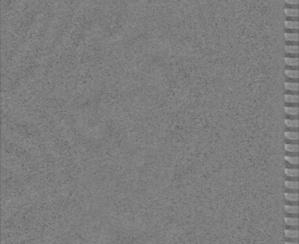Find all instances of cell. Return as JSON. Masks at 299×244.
Returning a JSON list of instances; mask_svg holds the SVG:
<instances>
[{
  "instance_id": "8fae6325",
  "label": "cell",
  "mask_w": 299,
  "mask_h": 244,
  "mask_svg": "<svg viewBox=\"0 0 299 244\" xmlns=\"http://www.w3.org/2000/svg\"><path fill=\"white\" fill-rule=\"evenodd\" d=\"M284 196L289 201H298V193H284Z\"/></svg>"
},
{
  "instance_id": "ffe728a7",
  "label": "cell",
  "mask_w": 299,
  "mask_h": 244,
  "mask_svg": "<svg viewBox=\"0 0 299 244\" xmlns=\"http://www.w3.org/2000/svg\"><path fill=\"white\" fill-rule=\"evenodd\" d=\"M285 2L288 5H298V0H285Z\"/></svg>"
},
{
  "instance_id": "ba28073f",
  "label": "cell",
  "mask_w": 299,
  "mask_h": 244,
  "mask_svg": "<svg viewBox=\"0 0 299 244\" xmlns=\"http://www.w3.org/2000/svg\"><path fill=\"white\" fill-rule=\"evenodd\" d=\"M284 74H285V76L289 77V78H293V79L298 78V70L285 69V71H284Z\"/></svg>"
},
{
  "instance_id": "4fadbf2b",
  "label": "cell",
  "mask_w": 299,
  "mask_h": 244,
  "mask_svg": "<svg viewBox=\"0 0 299 244\" xmlns=\"http://www.w3.org/2000/svg\"><path fill=\"white\" fill-rule=\"evenodd\" d=\"M284 50L288 54H298V45H286Z\"/></svg>"
},
{
  "instance_id": "7c38bea8",
  "label": "cell",
  "mask_w": 299,
  "mask_h": 244,
  "mask_svg": "<svg viewBox=\"0 0 299 244\" xmlns=\"http://www.w3.org/2000/svg\"><path fill=\"white\" fill-rule=\"evenodd\" d=\"M284 124L287 127L297 128V127H298V120L285 119V120H284Z\"/></svg>"
},
{
  "instance_id": "44dd1931",
  "label": "cell",
  "mask_w": 299,
  "mask_h": 244,
  "mask_svg": "<svg viewBox=\"0 0 299 244\" xmlns=\"http://www.w3.org/2000/svg\"><path fill=\"white\" fill-rule=\"evenodd\" d=\"M285 244H298V243H295V242H286Z\"/></svg>"
},
{
  "instance_id": "e0dca14e",
  "label": "cell",
  "mask_w": 299,
  "mask_h": 244,
  "mask_svg": "<svg viewBox=\"0 0 299 244\" xmlns=\"http://www.w3.org/2000/svg\"><path fill=\"white\" fill-rule=\"evenodd\" d=\"M285 222L287 225L289 226H298V218H291V217H286Z\"/></svg>"
},
{
  "instance_id": "6da1fadb",
  "label": "cell",
  "mask_w": 299,
  "mask_h": 244,
  "mask_svg": "<svg viewBox=\"0 0 299 244\" xmlns=\"http://www.w3.org/2000/svg\"><path fill=\"white\" fill-rule=\"evenodd\" d=\"M284 37H285L286 41H288V42H297L298 41V32H293V33L286 32L284 34Z\"/></svg>"
},
{
  "instance_id": "7a4b0ae2",
  "label": "cell",
  "mask_w": 299,
  "mask_h": 244,
  "mask_svg": "<svg viewBox=\"0 0 299 244\" xmlns=\"http://www.w3.org/2000/svg\"><path fill=\"white\" fill-rule=\"evenodd\" d=\"M284 13L287 17H298V9L285 8Z\"/></svg>"
},
{
  "instance_id": "3957f363",
  "label": "cell",
  "mask_w": 299,
  "mask_h": 244,
  "mask_svg": "<svg viewBox=\"0 0 299 244\" xmlns=\"http://www.w3.org/2000/svg\"><path fill=\"white\" fill-rule=\"evenodd\" d=\"M284 64L287 66H297L298 65V57H285Z\"/></svg>"
},
{
  "instance_id": "5b68a950",
  "label": "cell",
  "mask_w": 299,
  "mask_h": 244,
  "mask_svg": "<svg viewBox=\"0 0 299 244\" xmlns=\"http://www.w3.org/2000/svg\"><path fill=\"white\" fill-rule=\"evenodd\" d=\"M284 88L286 90L289 91H298V82H285Z\"/></svg>"
},
{
  "instance_id": "9c48e42d",
  "label": "cell",
  "mask_w": 299,
  "mask_h": 244,
  "mask_svg": "<svg viewBox=\"0 0 299 244\" xmlns=\"http://www.w3.org/2000/svg\"><path fill=\"white\" fill-rule=\"evenodd\" d=\"M284 100L289 103H297L298 101V96L297 94H285L284 95Z\"/></svg>"
},
{
  "instance_id": "8992f818",
  "label": "cell",
  "mask_w": 299,
  "mask_h": 244,
  "mask_svg": "<svg viewBox=\"0 0 299 244\" xmlns=\"http://www.w3.org/2000/svg\"><path fill=\"white\" fill-rule=\"evenodd\" d=\"M284 150L288 152H298V145L296 143L291 144V143H285L284 144Z\"/></svg>"
},
{
  "instance_id": "277c9868",
  "label": "cell",
  "mask_w": 299,
  "mask_h": 244,
  "mask_svg": "<svg viewBox=\"0 0 299 244\" xmlns=\"http://www.w3.org/2000/svg\"><path fill=\"white\" fill-rule=\"evenodd\" d=\"M284 26L287 29H298V21H285Z\"/></svg>"
},
{
  "instance_id": "d6986e66",
  "label": "cell",
  "mask_w": 299,
  "mask_h": 244,
  "mask_svg": "<svg viewBox=\"0 0 299 244\" xmlns=\"http://www.w3.org/2000/svg\"><path fill=\"white\" fill-rule=\"evenodd\" d=\"M285 161L290 163L291 164H298V157H291V156H286L284 157Z\"/></svg>"
},
{
  "instance_id": "ac0fdd59",
  "label": "cell",
  "mask_w": 299,
  "mask_h": 244,
  "mask_svg": "<svg viewBox=\"0 0 299 244\" xmlns=\"http://www.w3.org/2000/svg\"><path fill=\"white\" fill-rule=\"evenodd\" d=\"M285 211L289 213H298V206H285Z\"/></svg>"
},
{
  "instance_id": "9a60e30c",
  "label": "cell",
  "mask_w": 299,
  "mask_h": 244,
  "mask_svg": "<svg viewBox=\"0 0 299 244\" xmlns=\"http://www.w3.org/2000/svg\"><path fill=\"white\" fill-rule=\"evenodd\" d=\"M285 236L287 238H296L298 237V231L286 229V230H285Z\"/></svg>"
},
{
  "instance_id": "30bf717a",
  "label": "cell",
  "mask_w": 299,
  "mask_h": 244,
  "mask_svg": "<svg viewBox=\"0 0 299 244\" xmlns=\"http://www.w3.org/2000/svg\"><path fill=\"white\" fill-rule=\"evenodd\" d=\"M284 173L288 176L296 177L298 176V168H285L284 169Z\"/></svg>"
},
{
  "instance_id": "52a82bcc",
  "label": "cell",
  "mask_w": 299,
  "mask_h": 244,
  "mask_svg": "<svg viewBox=\"0 0 299 244\" xmlns=\"http://www.w3.org/2000/svg\"><path fill=\"white\" fill-rule=\"evenodd\" d=\"M284 137L286 139L296 141L298 139V133L296 132H285Z\"/></svg>"
},
{
  "instance_id": "2e32d148",
  "label": "cell",
  "mask_w": 299,
  "mask_h": 244,
  "mask_svg": "<svg viewBox=\"0 0 299 244\" xmlns=\"http://www.w3.org/2000/svg\"><path fill=\"white\" fill-rule=\"evenodd\" d=\"M284 185L286 188L291 189H297L298 188V182H292V181H284Z\"/></svg>"
},
{
  "instance_id": "5bb4252c",
  "label": "cell",
  "mask_w": 299,
  "mask_h": 244,
  "mask_svg": "<svg viewBox=\"0 0 299 244\" xmlns=\"http://www.w3.org/2000/svg\"><path fill=\"white\" fill-rule=\"evenodd\" d=\"M284 112L286 114H289V115H294L296 116L298 114V107H284Z\"/></svg>"
}]
</instances>
